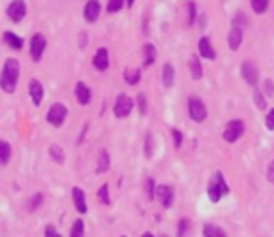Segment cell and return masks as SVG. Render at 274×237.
<instances>
[{"label": "cell", "mask_w": 274, "mask_h": 237, "mask_svg": "<svg viewBox=\"0 0 274 237\" xmlns=\"http://www.w3.org/2000/svg\"><path fill=\"white\" fill-rule=\"evenodd\" d=\"M19 79H21V63L13 56H8L0 70V91L4 94H13L17 91Z\"/></svg>", "instance_id": "obj_1"}, {"label": "cell", "mask_w": 274, "mask_h": 237, "mask_svg": "<svg viewBox=\"0 0 274 237\" xmlns=\"http://www.w3.org/2000/svg\"><path fill=\"white\" fill-rule=\"evenodd\" d=\"M231 192L229 185H227V181H225V177L222 171H214L211 177V181H209V187H207V194H209V200L212 201V203H218L224 196H227V194Z\"/></svg>", "instance_id": "obj_2"}, {"label": "cell", "mask_w": 274, "mask_h": 237, "mask_svg": "<svg viewBox=\"0 0 274 237\" xmlns=\"http://www.w3.org/2000/svg\"><path fill=\"white\" fill-rule=\"evenodd\" d=\"M244 132H246V123H244L243 118H231L229 123L225 125L222 137H224V141H227V143H237L238 139L244 136Z\"/></svg>", "instance_id": "obj_3"}, {"label": "cell", "mask_w": 274, "mask_h": 237, "mask_svg": "<svg viewBox=\"0 0 274 237\" xmlns=\"http://www.w3.org/2000/svg\"><path fill=\"white\" fill-rule=\"evenodd\" d=\"M188 106V115L193 123H205L209 117V109H207L205 102L201 100L199 96H190L186 102Z\"/></svg>", "instance_id": "obj_4"}, {"label": "cell", "mask_w": 274, "mask_h": 237, "mask_svg": "<svg viewBox=\"0 0 274 237\" xmlns=\"http://www.w3.org/2000/svg\"><path fill=\"white\" fill-rule=\"evenodd\" d=\"M45 118H47V123H49L51 126H55V128L64 126L66 118H68V107H66V104H62V102L51 104L49 109H47Z\"/></svg>", "instance_id": "obj_5"}, {"label": "cell", "mask_w": 274, "mask_h": 237, "mask_svg": "<svg viewBox=\"0 0 274 237\" xmlns=\"http://www.w3.org/2000/svg\"><path fill=\"white\" fill-rule=\"evenodd\" d=\"M133 107H135V102H133V98H131L130 94L120 93L119 96L115 98L113 113H115V117L117 118H126V117H130V113L133 111Z\"/></svg>", "instance_id": "obj_6"}, {"label": "cell", "mask_w": 274, "mask_h": 237, "mask_svg": "<svg viewBox=\"0 0 274 237\" xmlns=\"http://www.w3.org/2000/svg\"><path fill=\"white\" fill-rule=\"evenodd\" d=\"M45 49H47V38L44 34H32L30 40H28V53H30V58L34 63H40L42 56H44Z\"/></svg>", "instance_id": "obj_7"}, {"label": "cell", "mask_w": 274, "mask_h": 237, "mask_svg": "<svg viewBox=\"0 0 274 237\" xmlns=\"http://www.w3.org/2000/svg\"><path fill=\"white\" fill-rule=\"evenodd\" d=\"M241 75H243L246 85H250L252 88L257 87V83H259V68H257V64L252 58H246L241 64Z\"/></svg>", "instance_id": "obj_8"}, {"label": "cell", "mask_w": 274, "mask_h": 237, "mask_svg": "<svg viewBox=\"0 0 274 237\" xmlns=\"http://www.w3.org/2000/svg\"><path fill=\"white\" fill-rule=\"evenodd\" d=\"M28 13V6L26 0H12L6 6V15L12 23H21Z\"/></svg>", "instance_id": "obj_9"}, {"label": "cell", "mask_w": 274, "mask_h": 237, "mask_svg": "<svg viewBox=\"0 0 274 237\" xmlns=\"http://www.w3.org/2000/svg\"><path fill=\"white\" fill-rule=\"evenodd\" d=\"M154 198L162 203L163 209H171L175 203V190L169 185H156Z\"/></svg>", "instance_id": "obj_10"}, {"label": "cell", "mask_w": 274, "mask_h": 237, "mask_svg": "<svg viewBox=\"0 0 274 237\" xmlns=\"http://www.w3.org/2000/svg\"><path fill=\"white\" fill-rule=\"evenodd\" d=\"M28 96H30L32 100V106L40 107L42 106V102L45 98V88H44V83L36 79V77H32L30 81H28Z\"/></svg>", "instance_id": "obj_11"}, {"label": "cell", "mask_w": 274, "mask_h": 237, "mask_svg": "<svg viewBox=\"0 0 274 237\" xmlns=\"http://www.w3.org/2000/svg\"><path fill=\"white\" fill-rule=\"evenodd\" d=\"M197 56L205 58V61H214L216 58V49H214L209 36H201L197 40Z\"/></svg>", "instance_id": "obj_12"}, {"label": "cell", "mask_w": 274, "mask_h": 237, "mask_svg": "<svg viewBox=\"0 0 274 237\" xmlns=\"http://www.w3.org/2000/svg\"><path fill=\"white\" fill-rule=\"evenodd\" d=\"M101 13V2L100 0H87L85 8H83V17L87 23H96L100 19Z\"/></svg>", "instance_id": "obj_13"}, {"label": "cell", "mask_w": 274, "mask_h": 237, "mask_svg": "<svg viewBox=\"0 0 274 237\" xmlns=\"http://www.w3.org/2000/svg\"><path fill=\"white\" fill-rule=\"evenodd\" d=\"M92 66L98 72H107L109 66H111V58H109V51L107 47H100V49H96L92 56Z\"/></svg>", "instance_id": "obj_14"}, {"label": "cell", "mask_w": 274, "mask_h": 237, "mask_svg": "<svg viewBox=\"0 0 274 237\" xmlns=\"http://www.w3.org/2000/svg\"><path fill=\"white\" fill-rule=\"evenodd\" d=\"M74 93H75V100H77L79 106H88L90 100H92V91H90V87L85 81L75 83Z\"/></svg>", "instance_id": "obj_15"}, {"label": "cell", "mask_w": 274, "mask_h": 237, "mask_svg": "<svg viewBox=\"0 0 274 237\" xmlns=\"http://www.w3.org/2000/svg\"><path fill=\"white\" fill-rule=\"evenodd\" d=\"M72 200H74L75 211L79 215H87L88 205H87V194L81 187H74L72 188Z\"/></svg>", "instance_id": "obj_16"}, {"label": "cell", "mask_w": 274, "mask_h": 237, "mask_svg": "<svg viewBox=\"0 0 274 237\" xmlns=\"http://www.w3.org/2000/svg\"><path fill=\"white\" fill-rule=\"evenodd\" d=\"M243 40H244V28L231 26L229 32H227V47L231 51H238L241 45H243Z\"/></svg>", "instance_id": "obj_17"}, {"label": "cell", "mask_w": 274, "mask_h": 237, "mask_svg": "<svg viewBox=\"0 0 274 237\" xmlns=\"http://www.w3.org/2000/svg\"><path fill=\"white\" fill-rule=\"evenodd\" d=\"M2 42H4V45H8V47L13 51H21L25 47V40L19 36V34H15L13 31L4 32V34H2Z\"/></svg>", "instance_id": "obj_18"}, {"label": "cell", "mask_w": 274, "mask_h": 237, "mask_svg": "<svg viewBox=\"0 0 274 237\" xmlns=\"http://www.w3.org/2000/svg\"><path fill=\"white\" fill-rule=\"evenodd\" d=\"M111 168V156L107 153V149L98 151V164H96V173H106Z\"/></svg>", "instance_id": "obj_19"}, {"label": "cell", "mask_w": 274, "mask_h": 237, "mask_svg": "<svg viewBox=\"0 0 274 237\" xmlns=\"http://www.w3.org/2000/svg\"><path fill=\"white\" fill-rule=\"evenodd\" d=\"M175 66L171 63H165L162 68V85L165 88H171L175 85Z\"/></svg>", "instance_id": "obj_20"}, {"label": "cell", "mask_w": 274, "mask_h": 237, "mask_svg": "<svg viewBox=\"0 0 274 237\" xmlns=\"http://www.w3.org/2000/svg\"><path fill=\"white\" fill-rule=\"evenodd\" d=\"M190 75L193 81H199L203 77V66H201V58L197 55L190 56Z\"/></svg>", "instance_id": "obj_21"}, {"label": "cell", "mask_w": 274, "mask_h": 237, "mask_svg": "<svg viewBox=\"0 0 274 237\" xmlns=\"http://www.w3.org/2000/svg\"><path fill=\"white\" fill-rule=\"evenodd\" d=\"M12 145H10V141H6V139H0V166L4 168V166H8L10 164V160H12Z\"/></svg>", "instance_id": "obj_22"}, {"label": "cell", "mask_w": 274, "mask_h": 237, "mask_svg": "<svg viewBox=\"0 0 274 237\" xmlns=\"http://www.w3.org/2000/svg\"><path fill=\"white\" fill-rule=\"evenodd\" d=\"M143 66H152L156 63V45L154 44H145L143 45Z\"/></svg>", "instance_id": "obj_23"}, {"label": "cell", "mask_w": 274, "mask_h": 237, "mask_svg": "<svg viewBox=\"0 0 274 237\" xmlns=\"http://www.w3.org/2000/svg\"><path fill=\"white\" fill-rule=\"evenodd\" d=\"M49 156L53 162H56L58 166H62L64 162H66V153H64V149L60 147V145H49Z\"/></svg>", "instance_id": "obj_24"}, {"label": "cell", "mask_w": 274, "mask_h": 237, "mask_svg": "<svg viewBox=\"0 0 274 237\" xmlns=\"http://www.w3.org/2000/svg\"><path fill=\"white\" fill-rule=\"evenodd\" d=\"M141 75H143L141 68H126L124 70V81L128 83V85H131V87H135L137 83L141 81Z\"/></svg>", "instance_id": "obj_25"}, {"label": "cell", "mask_w": 274, "mask_h": 237, "mask_svg": "<svg viewBox=\"0 0 274 237\" xmlns=\"http://www.w3.org/2000/svg\"><path fill=\"white\" fill-rule=\"evenodd\" d=\"M254 104H256V107L259 109V111H265V109L268 107L267 96L261 93V88H259V87L254 88Z\"/></svg>", "instance_id": "obj_26"}, {"label": "cell", "mask_w": 274, "mask_h": 237, "mask_svg": "<svg viewBox=\"0 0 274 237\" xmlns=\"http://www.w3.org/2000/svg\"><path fill=\"white\" fill-rule=\"evenodd\" d=\"M197 6H195V2L193 0H188L186 4V19H188V26H193L195 25V21H197Z\"/></svg>", "instance_id": "obj_27"}, {"label": "cell", "mask_w": 274, "mask_h": 237, "mask_svg": "<svg viewBox=\"0 0 274 237\" xmlns=\"http://www.w3.org/2000/svg\"><path fill=\"white\" fill-rule=\"evenodd\" d=\"M203 235L205 237H227V233L216 224H205L203 226Z\"/></svg>", "instance_id": "obj_28"}, {"label": "cell", "mask_w": 274, "mask_h": 237, "mask_svg": "<svg viewBox=\"0 0 274 237\" xmlns=\"http://www.w3.org/2000/svg\"><path fill=\"white\" fill-rule=\"evenodd\" d=\"M250 6L256 15H263L270 6V0H250Z\"/></svg>", "instance_id": "obj_29"}, {"label": "cell", "mask_w": 274, "mask_h": 237, "mask_svg": "<svg viewBox=\"0 0 274 237\" xmlns=\"http://www.w3.org/2000/svg\"><path fill=\"white\" fill-rule=\"evenodd\" d=\"M70 237H85V222H83V219H77L74 224H72Z\"/></svg>", "instance_id": "obj_30"}, {"label": "cell", "mask_w": 274, "mask_h": 237, "mask_svg": "<svg viewBox=\"0 0 274 237\" xmlns=\"http://www.w3.org/2000/svg\"><path fill=\"white\" fill-rule=\"evenodd\" d=\"M135 107L139 109V115H147V111H149V104H147V96H145L143 93H139L135 96Z\"/></svg>", "instance_id": "obj_31"}, {"label": "cell", "mask_w": 274, "mask_h": 237, "mask_svg": "<svg viewBox=\"0 0 274 237\" xmlns=\"http://www.w3.org/2000/svg\"><path fill=\"white\" fill-rule=\"evenodd\" d=\"M124 6H126V0H109L106 10L107 13H119L124 10Z\"/></svg>", "instance_id": "obj_32"}, {"label": "cell", "mask_w": 274, "mask_h": 237, "mask_svg": "<svg viewBox=\"0 0 274 237\" xmlns=\"http://www.w3.org/2000/svg\"><path fill=\"white\" fill-rule=\"evenodd\" d=\"M44 205V194L42 192H36L34 196H32L30 200H28V211H36V209H40V207Z\"/></svg>", "instance_id": "obj_33"}, {"label": "cell", "mask_w": 274, "mask_h": 237, "mask_svg": "<svg viewBox=\"0 0 274 237\" xmlns=\"http://www.w3.org/2000/svg\"><path fill=\"white\" fill-rule=\"evenodd\" d=\"M98 200L104 203V205H111V196H109V185H101L98 188Z\"/></svg>", "instance_id": "obj_34"}, {"label": "cell", "mask_w": 274, "mask_h": 237, "mask_svg": "<svg viewBox=\"0 0 274 237\" xmlns=\"http://www.w3.org/2000/svg\"><path fill=\"white\" fill-rule=\"evenodd\" d=\"M143 149H145V156H147V158H152V155H154V139H152V134H147V136H145Z\"/></svg>", "instance_id": "obj_35"}, {"label": "cell", "mask_w": 274, "mask_h": 237, "mask_svg": "<svg viewBox=\"0 0 274 237\" xmlns=\"http://www.w3.org/2000/svg\"><path fill=\"white\" fill-rule=\"evenodd\" d=\"M231 26H238V28H246L248 26V17L244 15L243 12H238L235 17H233V21H231Z\"/></svg>", "instance_id": "obj_36"}, {"label": "cell", "mask_w": 274, "mask_h": 237, "mask_svg": "<svg viewBox=\"0 0 274 237\" xmlns=\"http://www.w3.org/2000/svg\"><path fill=\"white\" fill-rule=\"evenodd\" d=\"M188 231H190V220L181 219L179 220V226H177V237H186Z\"/></svg>", "instance_id": "obj_37"}, {"label": "cell", "mask_w": 274, "mask_h": 237, "mask_svg": "<svg viewBox=\"0 0 274 237\" xmlns=\"http://www.w3.org/2000/svg\"><path fill=\"white\" fill-rule=\"evenodd\" d=\"M171 137H173V143H175V149H181L182 147V141H184V134H182L179 128H171Z\"/></svg>", "instance_id": "obj_38"}, {"label": "cell", "mask_w": 274, "mask_h": 237, "mask_svg": "<svg viewBox=\"0 0 274 237\" xmlns=\"http://www.w3.org/2000/svg\"><path fill=\"white\" fill-rule=\"evenodd\" d=\"M261 93L267 96V98H270V96H274V81L272 79H265L261 85Z\"/></svg>", "instance_id": "obj_39"}, {"label": "cell", "mask_w": 274, "mask_h": 237, "mask_svg": "<svg viewBox=\"0 0 274 237\" xmlns=\"http://www.w3.org/2000/svg\"><path fill=\"white\" fill-rule=\"evenodd\" d=\"M265 126H267V130L274 132V107H270L267 111V117H265Z\"/></svg>", "instance_id": "obj_40"}, {"label": "cell", "mask_w": 274, "mask_h": 237, "mask_svg": "<svg viewBox=\"0 0 274 237\" xmlns=\"http://www.w3.org/2000/svg\"><path fill=\"white\" fill-rule=\"evenodd\" d=\"M154 190H156V181L152 177L147 179V196H149V200H154Z\"/></svg>", "instance_id": "obj_41"}, {"label": "cell", "mask_w": 274, "mask_h": 237, "mask_svg": "<svg viewBox=\"0 0 274 237\" xmlns=\"http://www.w3.org/2000/svg\"><path fill=\"white\" fill-rule=\"evenodd\" d=\"M44 237H62L58 231H56V228L55 226H47L45 228V233H44Z\"/></svg>", "instance_id": "obj_42"}, {"label": "cell", "mask_w": 274, "mask_h": 237, "mask_svg": "<svg viewBox=\"0 0 274 237\" xmlns=\"http://www.w3.org/2000/svg\"><path fill=\"white\" fill-rule=\"evenodd\" d=\"M267 181L270 183V185H274V160L268 164V168H267Z\"/></svg>", "instance_id": "obj_43"}, {"label": "cell", "mask_w": 274, "mask_h": 237, "mask_svg": "<svg viewBox=\"0 0 274 237\" xmlns=\"http://www.w3.org/2000/svg\"><path fill=\"white\" fill-rule=\"evenodd\" d=\"M87 44H88L87 32H81V34H79V49H87Z\"/></svg>", "instance_id": "obj_44"}, {"label": "cell", "mask_w": 274, "mask_h": 237, "mask_svg": "<svg viewBox=\"0 0 274 237\" xmlns=\"http://www.w3.org/2000/svg\"><path fill=\"white\" fill-rule=\"evenodd\" d=\"M87 130H88V125H85V128H83V132L79 134V139H77V143H81L83 139H85V134H87Z\"/></svg>", "instance_id": "obj_45"}, {"label": "cell", "mask_w": 274, "mask_h": 237, "mask_svg": "<svg viewBox=\"0 0 274 237\" xmlns=\"http://www.w3.org/2000/svg\"><path fill=\"white\" fill-rule=\"evenodd\" d=\"M135 4V0H126V8H131Z\"/></svg>", "instance_id": "obj_46"}, {"label": "cell", "mask_w": 274, "mask_h": 237, "mask_svg": "<svg viewBox=\"0 0 274 237\" xmlns=\"http://www.w3.org/2000/svg\"><path fill=\"white\" fill-rule=\"evenodd\" d=\"M141 237H154V233H150V231H145V233H143Z\"/></svg>", "instance_id": "obj_47"}, {"label": "cell", "mask_w": 274, "mask_h": 237, "mask_svg": "<svg viewBox=\"0 0 274 237\" xmlns=\"http://www.w3.org/2000/svg\"><path fill=\"white\" fill-rule=\"evenodd\" d=\"M122 237H126V235H122Z\"/></svg>", "instance_id": "obj_48"}]
</instances>
